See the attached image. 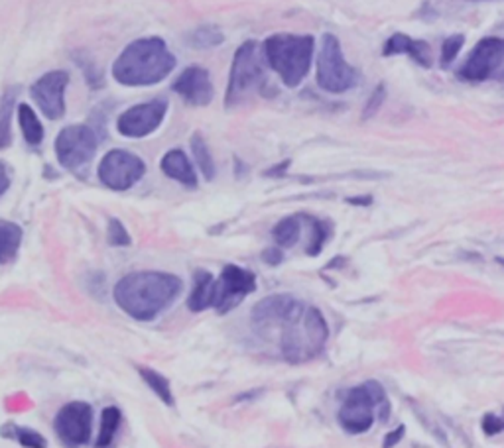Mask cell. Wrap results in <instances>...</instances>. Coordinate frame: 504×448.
<instances>
[{
    "mask_svg": "<svg viewBox=\"0 0 504 448\" xmlns=\"http://www.w3.org/2000/svg\"><path fill=\"white\" fill-rule=\"evenodd\" d=\"M184 283L177 275L166 272H134L124 275L112 290L114 303L136 321L148 323L180 297Z\"/></svg>",
    "mask_w": 504,
    "mask_h": 448,
    "instance_id": "obj_1",
    "label": "cell"
},
{
    "mask_svg": "<svg viewBox=\"0 0 504 448\" xmlns=\"http://www.w3.org/2000/svg\"><path fill=\"white\" fill-rule=\"evenodd\" d=\"M3 436L14 439L20 446L24 448H48V439L38 431L30 429V426H18L10 423L8 426H3Z\"/></svg>",
    "mask_w": 504,
    "mask_h": 448,
    "instance_id": "obj_26",
    "label": "cell"
},
{
    "mask_svg": "<svg viewBox=\"0 0 504 448\" xmlns=\"http://www.w3.org/2000/svg\"><path fill=\"white\" fill-rule=\"evenodd\" d=\"M306 303H302L300 299L280 293V295H268L262 299L252 309V323L266 327V325H276L282 321H288L292 317H298L300 313L306 311Z\"/></svg>",
    "mask_w": 504,
    "mask_h": 448,
    "instance_id": "obj_16",
    "label": "cell"
},
{
    "mask_svg": "<svg viewBox=\"0 0 504 448\" xmlns=\"http://www.w3.org/2000/svg\"><path fill=\"white\" fill-rule=\"evenodd\" d=\"M288 166H290V162H284V164H280L278 167H272V169H268L266 175H282V174L286 172V169H288Z\"/></svg>",
    "mask_w": 504,
    "mask_h": 448,
    "instance_id": "obj_39",
    "label": "cell"
},
{
    "mask_svg": "<svg viewBox=\"0 0 504 448\" xmlns=\"http://www.w3.org/2000/svg\"><path fill=\"white\" fill-rule=\"evenodd\" d=\"M176 67L174 53L160 38H142L122 49L112 63V77L124 87H150L162 83Z\"/></svg>",
    "mask_w": 504,
    "mask_h": 448,
    "instance_id": "obj_2",
    "label": "cell"
},
{
    "mask_svg": "<svg viewBox=\"0 0 504 448\" xmlns=\"http://www.w3.org/2000/svg\"><path fill=\"white\" fill-rule=\"evenodd\" d=\"M384 58H394V56H408L412 58L418 66L422 67H432V49H429L428 41L410 38L402 31H396L394 36L386 40L382 48Z\"/></svg>",
    "mask_w": 504,
    "mask_h": 448,
    "instance_id": "obj_17",
    "label": "cell"
},
{
    "mask_svg": "<svg viewBox=\"0 0 504 448\" xmlns=\"http://www.w3.org/2000/svg\"><path fill=\"white\" fill-rule=\"evenodd\" d=\"M99 138L87 124H71L66 126L56 138V156L61 167L69 172H79L91 164V159L97 154Z\"/></svg>",
    "mask_w": 504,
    "mask_h": 448,
    "instance_id": "obj_9",
    "label": "cell"
},
{
    "mask_svg": "<svg viewBox=\"0 0 504 448\" xmlns=\"http://www.w3.org/2000/svg\"><path fill=\"white\" fill-rule=\"evenodd\" d=\"M225 41L223 31L217 26H199L187 34V44L195 49L219 48Z\"/></svg>",
    "mask_w": 504,
    "mask_h": 448,
    "instance_id": "obj_27",
    "label": "cell"
},
{
    "mask_svg": "<svg viewBox=\"0 0 504 448\" xmlns=\"http://www.w3.org/2000/svg\"><path fill=\"white\" fill-rule=\"evenodd\" d=\"M192 154L195 164L199 167V172L207 179V181H213L215 174H217V167L213 162V156H212V149H209L207 142L203 140L202 134H194L192 136Z\"/></svg>",
    "mask_w": 504,
    "mask_h": 448,
    "instance_id": "obj_24",
    "label": "cell"
},
{
    "mask_svg": "<svg viewBox=\"0 0 504 448\" xmlns=\"http://www.w3.org/2000/svg\"><path fill=\"white\" fill-rule=\"evenodd\" d=\"M457 77L467 83H504V38L489 36L479 40L459 67Z\"/></svg>",
    "mask_w": 504,
    "mask_h": 448,
    "instance_id": "obj_8",
    "label": "cell"
},
{
    "mask_svg": "<svg viewBox=\"0 0 504 448\" xmlns=\"http://www.w3.org/2000/svg\"><path fill=\"white\" fill-rule=\"evenodd\" d=\"M18 97V87H10L3 101H0V149L10 146L13 134H10V122H13V109Z\"/></svg>",
    "mask_w": 504,
    "mask_h": 448,
    "instance_id": "obj_28",
    "label": "cell"
},
{
    "mask_svg": "<svg viewBox=\"0 0 504 448\" xmlns=\"http://www.w3.org/2000/svg\"><path fill=\"white\" fill-rule=\"evenodd\" d=\"M167 114V101L154 99L126 109L117 121V130L124 138H146L162 126Z\"/></svg>",
    "mask_w": 504,
    "mask_h": 448,
    "instance_id": "obj_13",
    "label": "cell"
},
{
    "mask_svg": "<svg viewBox=\"0 0 504 448\" xmlns=\"http://www.w3.org/2000/svg\"><path fill=\"white\" fill-rule=\"evenodd\" d=\"M122 413L114 405L104 408L101 413V429L97 435V441H94V448H112L114 441H117V433L121 429Z\"/></svg>",
    "mask_w": 504,
    "mask_h": 448,
    "instance_id": "obj_20",
    "label": "cell"
},
{
    "mask_svg": "<svg viewBox=\"0 0 504 448\" xmlns=\"http://www.w3.org/2000/svg\"><path fill=\"white\" fill-rule=\"evenodd\" d=\"M310 224L311 228V238L308 244V255H320L325 242L329 240L331 237V224L328 220H321V219H315V217H302Z\"/></svg>",
    "mask_w": 504,
    "mask_h": 448,
    "instance_id": "obj_29",
    "label": "cell"
},
{
    "mask_svg": "<svg viewBox=\"0 0 504 448\" xmlns=\"http://www.w3.org/2000/svg\"><path fill=\"white\" fill-rule=\"evenodd\" d=\"M282 328L280 352L290 364H302L321 354L329 338V327L318 307L308 305L306 311L288 321L278 323Z\"/></svg>",
    "mask_w": 504,
    "mask_h": 448,
    "instance_id": "obj_4",
    "label": "cell"
},
{
    "mask_svg": "<svg viewBox=\"0 0 504 448\" xmlns=\"http://www.w3.org/2000/svg\"><path fill=\"white\" fill-rule=\"evenodd\" d=\"M262 260H265L268 265H280L282 260H284V254L280 248H266L265 252H262Z\"/></svg>",
    "mask_w": 504,
    "mask_h": 448,
    "instance_id": "obj_35",
    "label": "cell"
},
{
    "mask_svg": "<svg viewBox=\"0 0 504 448\" xmlns=\"http://www.w3.org/2000/svg\"><path fill=\"white\" fill-rule=\"evenodd\" d=\"M300 237H302V217H286L272 228V238H274L278 248L296 246Z\"/></svg>",
    "mask_w": 504,
    "mask_h": 448,
    "instance_id": "obj_23",
    "label": "cell"
},
{
    "mask_svg": "<svg viewBox=\"0 0 504 448\" xmlns=\"http://www.w3.org/2000/svg\"><path fill=\"white\" fill-rule=\"evenodd\" d=\"M146 174L142 159L126 152V149H111L99 164V179L104 187L112 191H126L134 187Z\"/></svg>",
    "mask_w": 504,
    "mask_h": 448,
    "instance_id": "obj_11",
    "label": "cell"
},
{
    "mask_svg": "<svg viewBox=\"0 0 504 448\" xmlns=\"http://www.w3.org/2000/svg\"><path fill=\"white\" fill-rule=\"evenodd\" d=\"M22 237L24 232L16 222L0 220V264L14 260V255L20 250V244H22Z\"/></svg>",
    "mask_w": 504,
    "mask_h": 448,
    "instance_id": "obj_21",
    "label": "cell"
},
{
    "mask_svg": "<svg viewBox=\"0 0 504 448\" xmlns=\"http://www.w3.org/2000/svg\"><path fill=\"white\" fill-rule=\"evenodd\" d=\"M482 431L489 436H495L504 431V419L497 417V415H485L482 417Z\"/></svg>",
    "mask_w": 504,
    "mask_h": 448,
    "instance_id": "obj_34",
    "label": "cell"
},
{
    "mask_svg": "<svg viewBox=\"0 0 504 448\" xmlns=\"http://www.w3.org/2000/svg\"><path fill=\"white\" fill-rule=\"evenodd\" d=\"M10 187V174H8V167L0 162V197H3Z\"/></svg>",
    "mask_w": 504,
    "mask_h": 448,
    "instance_id": "obj_37",
    "label": "cell"
},
{
    "mask_svg": "<svg viewBox=\"0 0 504 448\" xmlns=\"http://www.w3.org/2000/svg\"><path fill=\"white\" fill-rule=\"evenodd\" d=\"M54 429L59 443L66 448H81L89 444L93 429V408L87 401H69L58 411Z\"/></svg>",
    "mask_w": 504,
    "mask_h": 448,
    "instance_id": "obj_10",
    "label": "cell"
},
{
    "mask_svg": "<svg viewBox=\"0 0 504 448\" xmlns=\"http://www.w3.org/2000/svg\"><path fill=\"white\" fill-rule=\"evenodd\" d=\"M172 89L176 94L192 106H207L212 104L213 97H215V89L212 77H209V71L199 67V66H192L180 73L172 85Z\"/></svg>",
    "mask_w": 504,
    "mask_h": 448,
    "instance_id": "obj_15",
    "label": "cell"
},
{
    "mask_svg": "<svg viewBox=\"0 0 504 448\" xmlns=\"http://www.w3.org/2000/svg\"><path fill=\"white\" fill-rule=\"evenodd\" d=\"M315 40L303 34H274L265 40L262 53L266 66L290 89H296L308 77L313 61Z\"/></svg>",
    "mask_w": 504,
    "mask_h": 448,
    "instance_id": "obj_3",
    "label": "cell"
},
{
    "mask_svg": "<svg viewBox=\"0 0 504 448\" xmlns=\"http://www.w3.org/2000/svg\"><path fill=\"white\" fill-rule=\"evenodd\" d=\"M315 77L320 87L331 94H343L359 85V71L345 59L338 36L323 34Z\"/></svg>",
    "mask_w": 504,
    "mask_h": 448,
    "instance_id": "obj_7",
    "label": "cell"
},
{
    "mask_svg": "<svg viewBox=\"0 0 504 448\" xmlns=\"http://www.w3.org/2000/svg\"><path fill=\"white\" fill-rule=\"evenodd\" d=\"M265 61V53L260 51L256 41H245L235 51L225 93L227 109H235V106L247 103L252 94L266 91L268 79Z\"/></svg>",
    "mask_w": 504,
    "mask_h": 448,
    "instance_id": "obj_6",
    "label": "cell"
},
{
    "mask_svg": "<svg viewBox=\"0 0 504 448\" xmlns=\"http://www.w3.org/2000/svg\"><path fill=\"white\" fill-rule=\"evenodd\" d=\"M465 46V36L464 34H454L444 40V44H441V66L449 67L454 59L459 56L461 48Z\"/></svg>",
    "mask_w": 504,
    "mask_h": 448,
    "instance_id": "obj_31",
    "label": "cell"
},
{
    "mask_svg": "<svg viewBox=\"0 0 504 448\" xmlns=\"http://www.w3.org/2000/svg\"><path fill=\"white\" fill-rule=\"evenodd\" d=\"M139 376L142 378L146 386H148L166 405H174V393H172V388H170V380L162 376V373L158 370L144 368V366H139Z\"/></svg>",
    "mask_w": 504,
    "mask_h": 448,
    "instance_id": "obj_25",
    "label": "cell"
},
{
    "mask_svg": "<svg viewBox=\"0 0 504 448\" xmlns=\"http://www.w3.org/2000/svg\"><path fill=\"white\" fill-rule=\"evenodd\" d=\"M252 291H256V275L240 265L229 264L220 272L219 280H215L213 309H217L219 315H227Z\"/></svg>",
    "mask_w": 504,
    "mask_h": 448,
    "instance_id": "obj_12",
    "label": "cell"
},
{
    "mask_svg": "<svg viewBox=\"0 0 504 448\" xmlns=\"http://www.w3.org/2000/svg\"><path fill=\"white\" fill-rule=\"evenodd\" d=\"M384 101H386V85L381 83L378 87H374V91L371 93V99L366 101V104H364L363 121H371L374 114H378V111L382 109Z\"/></svg>",
    "mask_w": 504,
    "mask_h": 448,
    "instance_id": "obj_33",
    "label": "cell"
},
{
    "mask_svg": "<svg viewBox=\"0 0 504 448\" xmlns=\"http://www.w3.org/2000/svg\"><path fill=\"white\" fill-rule=\"evenodd\" d=\"M107 238L111 246H119V248H126L132 244V238L129 230L124 228V224L119 219H111L109 220V228H107Z\"/></svg>",
    "mask_w": 504,
    "mask_h": 448,
    "instance_id": "obj_32",
    "label": "cell"
},
{
    "mask_svg": "<svg viewBox=\"0 0 504 448\" xmlns=\"http://www.w3.org/2000/svg\"><path fill=\"white\" fill-rule=\"evenodd\" d=\"M404 431H406V426L404 425H400L398 426L396 431H392V433H388L386 435V439H384V444H382V448H394L398 443L402 441V436H404Z\"/></svg>",
    "mask_w": 504,
    "mask_h": 448,
    "instance_id": "obj_36",
    "label": "cell"
},
{
    "mask_svg": "<svg viewBox=\"0 0 504 448\" xmlns=\"http://www.w3.org/2000/svg\"><path fill=\"white\" fill-rule=\"evenodd\" d=\"M376 413L381 417V423H386L388 413H391V403H388L386 391L381 383L364 381L346 393L338 419L345 433L363 435L374 425Z\"/></svg>",
    "mask_w": 504,
    "mask_h": 448,
    "instance_id": "obj_5",
    "label": "cell"
},
{
    "mask_svg": "<svg viewBox=\"0 0 504 448\" xmlns=\"http://www.w3.org/2000/svg\"><path fill=\"white\" fill-rule=\"evenodd\" d=\"M69 75L66 71H50L32 85L30 94L41 114L50 121H59L66 114V89Z\"/></svg>",
    "mask_w": 504,
    "mask_h": 448,
    "instance_id": "obj_14",
    "label": "cell"
},
{
    "mask_svg": "<svg viewBox=\"0 0 504 448\" xmlns=\"http://www.w3.org/2000/svg\"><path fill=\"white\" fill-rule=\"evenodd\" d=\"M18 124L24 134V140L30 146H40L41 140H44V126H41L38 114L30 104L18 106Z\"/></svg>",
    "mask_w": 504,
    "mask_h": 448,
    "instance_id": "obj_22",
    "label": "cell"
},
{
    "mask_svg": "<svg viewBox=\"0 0 504 448\" xmlns=\"http://www.w3.org/2000/svg\"><path fill=\"white\" fill-rule=\"evenodd\" d=\"M73 59H76V63L81 67L83 75H86V81L89 83V87L93 91L101 89L104 85V79H103V73L97 67V63H94L86 51H76V53H73Z\"/></svg>",
    "mask_w": 504,
    "mask_h": 448,
    "instance_id": "obj_30",
    "label": "cell"
},
{
    "mask_svg": "<svg viewBox=\"0 0 504 448\" xmlns=\"http://www.w3.org/2000/svg\"><path fill=\"white\" fill-rule=\"evenodd\" d=\"M497 262H499V264L502 265V268H504V258H497Z\"/></svg>",
    "mask_w": 504,
    "mask_h": 448,
    "instance_id": "obj_40",
    "label": "cell"
},
{
    "mask_svg": "<svg viewBox=\"0 0 504 448\" xmlns=\"http://www.w3.org/2000/svg\"><path fill=\"white\" fill-rule=\"evenodd\" d=\"M215 299V277L207 270H195L194 272V287L192 293L187 297L189 311L202 313L205 309H213Z\"/></svg>",
    "mask_w": 504,
    "mask_h": 448,
    "instance_id": "obj_19",
    "label": "cell"
},
{
    "mask_svg": "<svg viewBox=\"0 0 504 448\" xmlns=\"http://www.w3.org/2000/svg\"><path fill=\"white\" fill-rule=\"evenodd\" d=\"M160 169L164 172V175L177 181V184H182L187 189L197 187L195 169L182 149H170V152L162 157Z\"/></svg>",
    "mask_w": 504,
    "mask_h": 448,
    "instance_id": "obj_18",
    "label": "cell"
},
{
    "mask_svg": "<svg viewBox=\"0 0 504 448\" xmlns=\"http://www.w3.org/2000/svg\"><path fill=\"white\" fill-rule=\"evenodd\" d=\"M346 202H349V205H356V207H369L371 202H373V197H371V195L351 197V199H346Z\"/></svg>",
    "mask_w": 504,
    "mask_h": 448,
    "instance_id": "obj_38",
    "label": "cell"
},
{
    "mask_svg": "<svg viewBox=\"0 0 504 448\" xmlns=\"http://www.w3.org/2000/svg\"><path fill=\"white\" fill-rule=\"evenodd\" d=\"M477 3H482V0H477Z\"/></svg>",
    "mask_w": 504,
    "mask_h": 448,
    "instance_id": "obj_41",
    "label": "cell"
}]
</instances>
